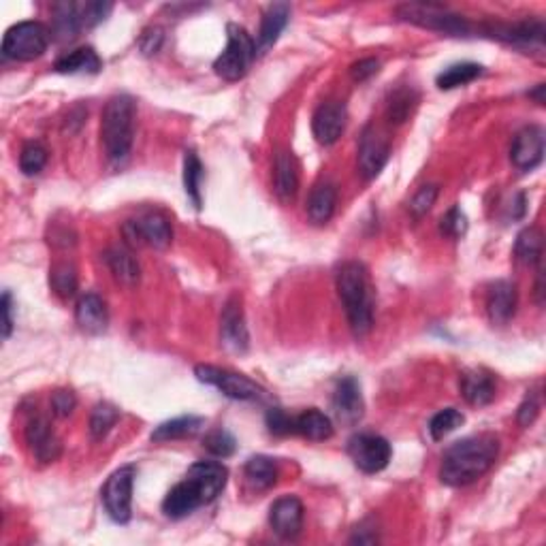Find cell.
Listing matches in <instances>:
<instances>
[{
  "mask_svg": "<svg viewBox=\"0 0 546 546\" xmlns=\"http://www.w3.org/2000/svg\"><path fill=\"white\" fill-rule=\"evenodd\" d=\"M228 470L218 461H196L184 481L178 482L163 502V512L169 519H184L196 508L211 504L227 487Z\"/></svg>",
  "mask_w": 546,
  "mask_h": 546,
  "instance_id": "6da1fadb",
  "label": "cell"
},
{
  "mask_svg": "<svg viewBox=\"0 0 546 546\" xmlns=\"http://www.w3.org/2000/svg\"><path fill=\"white\" fill-rule=\"evenodd\" d=\"M499 440L491 434L472 435L459 440L444 452L440 467V478L449 487H465L485 476L496 464Z\"/></svg>",
  "mask_w": 546,
  "mask_h": 546,
  "instance_id": "7a4b0ae2",
  "label": "cell"
},
{
  "mask_svg": "<svg viewBox=\"0 0 546 546\" xmlns=\"http://www.w3.org/2000/svg\"><path fill=\"white\" fill-rule=\"evenodd\" d=\"M335 284L352 333L357 337L367 335L373 325V299L365 265L357 261L344 263L337 269Z\"/></svg>",
  "mask_w": 546,
  "mask_h": 546,
  "instance_id": "3957f363",
  "label": "cell"
},
{
  "mask_svg": "<svg viewBox=\"0 0 546 546\" xmlns=\"http://www.w3.org/2000/svg\"><path fill=\"white\" fill-rule=\"evenodd\" d=\"M135 116L137 105L128 95L109 98L101 118V139L109 165L119 166L128 160L135 139Z\"/></svg>",
  "mask_w": 546,
  "mask_h": 546,
  "instance_id": "277c9868",
  "label": "cell"
},
{
  "mask_svg": "<svg viewBox=\"0 0 546 546\" xmlns=\"http://www.w3.org/2000/svg\"><path fill=\"white\" fill-rule=\"evenodd\" d=\"M228 43L227 50L218 56L214 62V71L218 77L227 81H239L246 75L254 58H257V41L248 35L246 28L237 24L227 26Z\"/></svg>",
  "mask_w": 546,
  "mask_h": 546,
  "instance_id": "5b68a950",
  "label": "cell"
},
{
  "mask_svg": "<svg viewBox=\"0 0 546 546\" xmlns=\"http://www.w3.org/2000/svg\"><path fill=\"white\" fill-rule=\"evenodd\" d=\"M397 18L402 22H410L420 28L435 30L450 36H467L472 33V24L461 15L449 12L440 4H425V3H405L397 7Z\"/></svg>",
  "mask_w": 546,
  "mask_h": 546,
  "instance_id": "8992f818",
  "label": "cell"
},
{
  "mask_svg": "<svg viewBox=\"0 0 546 546\" xmlns=\"http://www.w3.org/2000/svg\"><path fill=\"white\" fill-rule=\"evenodd\" d=\"M50 30L41 22H19L7 30L3 39V56L7 60L30 62L48 51Z\"/></svg>",
  "mask_w": 546,
  "mask_h": 546,
  "instance_id": "52a82bcc",
  "label": "cell"
},
{
  "mask_svg": "<svg viewBox=\"0 0 546 546\" xmlns=\"http://www.w3.org/2000/svg\"><path fill=\"white\" fill-rule=\"evenodd\" d=\"M195 376L199 382L216 387L222 395H227L228 399H235V402H261V399H265V388L258 387L254 381H250V378L242 376V373L228 372V369L196 365Z\"/></svg>",
  "mask_w": 546,
  "mask_h": 546,
  "instance_id": "ba28073f",
  "label": "cell"
},
{
  "mask_svg": "<svg viewBox=\"0 0 546 546\" xmlns=\"http://www.w3.org/2000/svg\"><path fill=\"white\" fill-rule=\"evenodd\" d=\"M137 470L135 465H124L107 478L103 487V504L113 521L124 525L133 517V485Z\"/></svg>",
  "mask_w": 546,
  "mask_h": 546,
  "instance_id": "9c48e42d",
  "label": "cell"
},
{
  "mask_svg": "<svg viewBox=\"0 0 546 546\" xmlns=\"http://www.w3.org/2000/svg\"><path fill=\"white\" fill-rule=\"evenodd\" d=\"M348 455L355 461L358 470L365 472V474H376V472H382L388 465L393 449L382 435L358 434L348 442Z\"/></svg>",
  "mask_w": 546,
  "mask_h": 546,
  "instance_id": "30bf717a",
  "label": "cell"
},
{
  "mask_svg": "<svg viewBox=\"0 0 546 546\" xmlns=\"http://www.w3.org/2000/svg\"><path fill=\"white\" fill-rule=\"evenodd\" d=\"M487 33L493 39L514 45L519 50L544 51V22L542 19H525L519 24H491L487 26Z\"/></svg>",
  "mask_w": 546,
  "mask_h": 546,
  "instance_id": "8fae6325",
  "label": "cell"
},
{
  "mask_svg": "<svg viewBox=\"0 0 546 546\" xmlns=\"http://www.w3.org/2000/svg\"><path fill=\"white\" fill-rule=\"evenodd\" d=\"M128 239L137 243H148L156 250H165L171 243V225L160 211H145L137 220H128L124 227Z\"/></svg>",
  "mask_w": 546,
  "mask_h": 546,
  "instance_id": "7c38bea8",
  "label": "cell"
},
{
  "mask_svg": "<svg viewBox=\"0 0 546 546\" xmlns=\"http://www.w3.org/2000/svg\"><path fill=\"white\" fill-rule=\"evenodd\" d=\"M348 112L346 105L340 101L322 103V105L314 112L311 118V131H314L316 142L320 145H333L342 137L346 128Z\"/></svg>",
  "mask_w": 546,
  "mask_h": 546,
  "instance_id": "4fadbf2b",
  "label": "cell"
},
{
  "mask_svg": "<svg viewBox=\"0 0 546 546\" xmlns=\"http://www.w3.org/2000/svg\"><path fill=\"white\" fill-rule=\"evenodd\" d=\"M388 154H391V145L382 137L376 128L367 127L363 131L361 145H358V166L365 180H373L381 175V171L387 165Z\"/></svg>",
  "mask_w": 546,
  "mask_h": 546,
  "instance_id": "5bb4252c",
  "label": "cell"
},
{
  "mask_svg": "<svg viewBox=\"0 0 546 546\" xmlns=\"http://www.w3.org/2000/svg\"><path fill=\"white\" fill-rule=\"evenodd\" d=\"M544 158V131L540 127H525L512 142L511 160L519 171H534Z\"/></svg>",
  "mask_w": 546,
  "mask_h": 546,
  "instance_id": "9a60e30c",
  "label": "cell"
},
{
  "mask_svg": "<svg viewBox=\"0 0 546 546\" xmlns=\"http://www.w3.org/2000/svg\"><path fill=\"white\" fill-rule=\"evenodd\" d=\"M269 525L280 538H297L301 527H304V504L293 496L275 499L273 506L269 508Z\"/></svg>",
  "mask_w": 546,
  "mask_h": 546,
  "instance_id": "2e32d148",
  "label": "cell"
},
{
  "mask_svg": "<svg viewBox=\"0 0 546 546\" xmlns=\"http://www.w3.org/2000/svg\"><path fill=\"white\" fill-rule=\"evenodd\" d=\"M26 442H28L35 459L41 461V464H51V461L58 459L62 452L60 440L56 438L50 420L43 419V416H35V419L28 420V427H26Z\"/></svg>",
  "mask_w": 546,
  "mask_h": 546,
  "instance_id": "e0dca14e",
  "label": "cell"
},
{
  "mask_svg": "<svg viewBox=\"0 0 546 546\" xmlns=\"http://www.w3.org/2000/svg\"><path fill=\"white\" fill-rule=\"evenodd\" d=\"M333 410H335L337 419L346 425H355L361 420L365 404H363L361 387L352 376L342 378L337 382L335 393H333Z\"/></svg>",
  "mask_w": 546,
  "mask_h": 546,
  "instance_id": "ac0fdd59",
  "label": "cell"
},
{
  "mask_svg": "<svg viewBox=\"0 0 546 546\" xmlns=\"http://www.w3.org/2000/svg\"><path fill=\"white\" fill-rule=\"evenodd\" d=\"M517 311V286L506 280H499L488 288L487 314L493 325H506Z\"/></svg>",
  "mask_w": 546,
  "mask_h": 546,
  "instance_id": "d6986e66",
  "label": "cell"
},
{
  "mask_svg": "<svg viewBox=\"0 0 546 546\" xmlns=\"http://www.w3.org/2000/svg\"><path fill=\"white\" fill-rule=\"evenodd\" d=\"M75 320L77 325L81 327V331L90 333V335H101V333H105L109 325L105 301L95 293L81 295L75 308Z\"/></svg>",
  "mask_w": 546,
  "mask_h": 546,
  "instance_id": "ffe728a7",
  "label": "cell"
},
{
  "mask_svg": "<svg viewBox=\"0 0 546 546\" xmlns=\"http://www.w3.org/2000/svg\"><path fill=\"white\" fill-rule=\"evenodd\" d=\"M220 331H222V344L233 352H246L248 350V327L243 320L242 305L235 299H231L227 304L225 311H222L220 320Z\"/></svg>",
  "mask_w": 546,
  "mask_h": 546,
  "instance_id": "44dd1931",
  "label": "cell"
},
{
  "mask_svg": "<svg viewBox=\"0 0 546 546\" xmlns=\"http://www.w3.org/2000/svg\"><path fill=\"white\" fill-rule=\"evenodd\" d=\"M290 19V7L286 3H275L267 9L263 15L261 30L257 36V54L263 56L273 48L275 41L280 39V35L284 33V28L288 26Z\"/></svg>",
  "mask_w": 546,
  "mask_h": 546,
  "instance_id": "7402d4cb",
  "label": "cell"
},
{
  "mask_svg": "<svg viewBox=\"0 0 546 546\" xmlns=\"http://www.w3.org/2000/svg\"><path fill=\"white\" fill-rule=\"evenodd\" d=\"M461 395L470 405L482 408L496 399V381L491 373L482 372V369H472L461 376Z\"/></svg>",
  "mask_w": 546,
  "mask_h": 546,
  "instance_id": "603a6c76",
  "label": "cell"
},
{
  "mask_svg": "<svg viewBox=\"0 0 546 546\" xmlns=\"http://www.w3.org/2000/svg\"><path fill=\"white\" fill-rule=\"evenodd\" d=\"M105 263H107L109 272L113 273V278H116L119 284L128 286V288H131V286H137L139 280H142V269H139V263L135 261L133 254L127 252L124 248L107 250Z\"/></svg>",
  "mask_w": 546,
  "mask_h": 546,
  "instance_id": "cb8c5ba5",
  "label": "cell"
},
{
  "mask_svg": "<svg viewBox=\"0 0 546 546\" xmlns=\"http://www.w3.org/2000/svg\"><path fill=\"white\" fill-rule=\"evenodd\" d=\"M299 190L297 163L288 152L275 156V195L282 201H290Z\"/></svg>",
  "mask_w": 546,
  "mask_h": 546,
  "instance_id": "d4e9b609",
  "label": "cell"
},
{
  "mask_svg": "<svg viewBox=\"0 0 546 546\" xmlns=\"http://www.w3.org/2000/svg\"><path fill=\"white\" fill-rule=\"evenodd\" d=\"M54 69L62 75H77V73L96 75L103 69V60L98 58V54L92 48H80L56 62Z\"/></svg>",
  "mask_w": 546,
  "mask_h": 546,
  "instance_id": "484cf974",
  "label": "cell"
},
{
  "mask_svg": "<svg viewBox=\"0 0 546 546\" xmlns=\"http://www.w3.org/2000/svg\"><path fill=\"white\" fill-rule=\"evenodd\" d=\"M295 434L304 435L311 442H325L333 435V423L325 412L311 408L295 419Z\"/></svg>",
  "mask_w": 546,
  "mask_h": 546,
  "instance_id": "4316f807",
  "label": "cell"
},
{
  "mask_svg": "<svg viewBox=\"0 0 546 546\" xmlns=\"http://www.w3.org/2000/svg\"><path fill=\"white\" fill-rule=\"evenodd\" d=\"M337 205V190L333 184H319L308 199V216L314 225H325L331 220Z\"/></svg>",
  "mask_w": 546,
  "mask_h": 546,
  "instance_id": "83f0119b",
  "label": "cell"
},
{
  "mask_svg": "<svg viewBox=\"0 0 546 546\" xmlns=\"http://www.w3.org/2000/svg\"><path fill=\"white\" fill-rule=\"evenodd\" d=\"M205 425L201 416H180V419L166 420L152 431V442H171L188 438V435L199 434Z\"/></svg>",
  "mask_w": 546,
  "mask_h": 546,
  "instance_id": "f1b7e54d",
  "label": "cell"
},
{
  "mask_svg": "<svg viewBox=\"0 0 546 546\" xmlns=\"http://www.w3.org/2000/svg\"><path fill=\"white\" fill-rule=\"evenodd\" d=\"M243 474H246L248 485L257 491H265V488H272L278 481V465L273 464V459L269 457H252L248 459L246 467H243Z\"/></svg>",
  "mask_w": 546,
  "mask_h": 546,
  "instance_id": "f546056e",
  "label": "cell"
},
{
  "mask_svg": "<svg viewBox=\"0 0 546 546\" xmlns=\"http://www.w3.org/2000/svg\"><path fill=\"white\" fill-rule=\"evenodd\" d=\"M83 30L77 3H58L54 7V35L60 41L75 39Z\"/></svg>",
  "mask_w": 546,
  "mask_h": 546,
  "instance_id": "4dcf8cb0",
  "label": "cell"
},
{
  "mask_svg": "<svg viewBox=\"0 0 546 546\" xmlns=\"http://www.w3.org/2000/svg\"><path fill=\"white\" fill-rule=\"evenodd\" d=\"M542 233L535 227L523 228V231L519 233L517 243H514V257H517L519 263L534 267V265H538L540 258H542Z\"/></svg>",
  "mask_w": 546,
  "mask_h": 546,
  "instance_id": "1f68e13d",
  "label": "cell"
},
{
  "mask_svg": "<svg viewBox=\"0 0 546 546\" xmlns=\"http://www.w3.org/2000/svg\"><path fill=\"white\" fill-rule=\"evenodd\" d=\"M482 71L485 69L476 62H459V65H450L449 69L442 71L435 83H438L440 90H452V88L465 86V83L478 80Z\"/></svg>",
  "mask_w": 546,
  "mask_h": 546,
  "instance_id": "d6a6232c",
  "label": "cell"
},
{
  "mask_svg": "<svg viewBox=\"0 0 546 546\" xmlns=\"http://www.w3.org/2000/svg\"><path fill=\"white\" fill-rule=\"evenodd\" d=\"M203 178H205V171H203L199 156H196V152H192V150H188L184 156V188L196 210H201L203 207V196H201Z\"/></svg>",
  "mask_w": 546,
  "mask_h": 546,
  "instance_id": "836d02e7",
  "label": "cell"
},
{
  "mask_svg": "<svg viewBox=\"0 0 546 546\" xmlns=\"http://www.w3.org/2000/svg\"><path fill=\"white\" fill-rule=\"evenodd\" d=\"M50 286L62 299H71L77 293V272L71 263H58L50 272Z\"/></svg>",
  "mask_w": 546,
  "mask_h": 546,
  "instance_id": "e575fe53",
  "label": "cell"
},
{
  "mask_svg": "<svg viewBox=\"0 0 546 546\" xmlns=\"http://www.w3.org/2000/svg\"><path fill=\"white\" fill-rule=\"evenodd\" d=\"M119 419V410L116 408V405L103 402V404H96L95 410H92L90 414V434L95 440H103L105 435L112 431L113 425L118 423Z\"/></svg>",
  "mask_w": 546,
  "mask_h": 546,
  "instance_id": "d590c367",
  "label": "cell"
},
{
  "mask_svg": "<svg viewBox=\"0 0 546 546\" xmlns=\"http://www.w3.org/2000/svg\"><path fill=\"white\" fill-rule=\"evenodd\" d=\"M464 423H465V416L461 414L459 410L446 408L431 419L429 434L435 442H440V440H444L446 435H450L455 429H459Z\"/></svg>",
  "mask_w": 546,
  "mask_h": 546,
  "instance_id": "8d00e7d4",
  "label": "cell"
},
{
  "mask_svg": "<svg viewBox=\"0 0 546 546\" xmlns=\"http://www.w3.org/2000/svg\"><path fill=\"white\" fill-rule=\"evenodd\" d=\"M416 101H419V96H416L412 88H404V90L395 92L387 109L388 119L395 124L405 122V119L410 118V113H412V109L416 107Z\"/></svg>",
  "mask_w": 546,
  "mask_h": 546,
  "instance_id": "74e56055",
  "label": "cell"
},
{
  "mask_svg": "<svg viewBox=\"0 0 546 546\" xmlns=\"http://www.w3.org/2000/svg\"><path fill=\"white\" fill-rule=\"evenodd\" d=\"M45 165H48V150H45L43 145H24L22 154H19V169H22L24 175H39Z\"/></svg>",
  "mask_w": 546,
  "mask_h": 546,
  "instance_id": "f35d334b",
  "label": "cell"
},
{
  "mask_svg": "<svg viewBox=\"0 0 546 546\" xmlns=\"http://www.w3.org/2000/svg\"><path fill=\"white\" fill-rule=\"evenodd\" d=\"M205 449L210 450L214 457L227 459V457H231L233 452H235L237 442L231 434H228V431L216 429V431H210V434L205 435Z\"/></svg>",
  "mask_w": 546,
  "mask_h": 546,
  "instance_id": "ab89813d",
  "label": "cell"
},
{
  "mask_svg": "<svg viewBox=\"0 0 546 546\" xmlns=\"http://www.w3.org/2000/svg\"><path fill=\"white\" fill-rule=\"evenodd\" d=\"M77 9H80L83 28H95L112 13L113 7L109 3H77Z\"/></svg>",
  "mask_w": 546,
  "mask_h": 546,
  "instance_id": "60d3db41",
  "label": "cell"
},
{
  "mask_svg": "<svg viewBox=\"0 0 546 546\" xmlns=\"http://www.w3.org/2000/svg\"><path fill=\"white\" fill-rule=\"evenodd\" d=\"M440 231L444 233V235L449 237H464L465 231H467V218L464 211H461V207H450L449 211H446V216L442 218L440 222Z\"/></svg>",
  "mask_w": 546,
  "mask_h": 546,
  "instance_id": "b9f144b4",
  "label": "cell"
},
{
  "mask_svg": "<svg viewBox=\"0 0 546 546\" xmlns=\"http://www.w3.org/2000/svg\"><path fill=\"white\" fill-rule=\"evenodd\" d=\"M440 188L435 184H427L423 186L419 192L414 195V199L410 201V211H412L414 218H423L427 211L434 207L435 199H438Z\"/></svg>",
  "mask_w": 546,
  "mask_h": 546,
  "instance_id": "7bdbcfd3",
  "label": "cell"
},
{
  "mask_svg": "<svg viewBox=\"0 0 546 546\" xmlns=\"http://www.w3.org/2000/svg\"><path fill=\"white\" fill-rule=\"evenodd\" d=\"M267 427L273 435H288L295 434V419H290L284 410L272 408L267 412Z\"/></svg>",
  "mask_w": 546,
  "mask_h": 546,
  "instance_id": "ee69618b",
  "label": "cell"
},
{
  "mask_svg": "<svg viewBox=\"0 0 546 546\" xmlns=\"http://www.w3.org/2000/svg\"><path fill=\"white\" fill-rule=\"evenodd\" d=\"M163 41H165L163 28L152 26V28L143 30L142 39H139V48H142L145 56H154V54H158L160 48H163Z\"/></svg>",
  "mask_w": 546,
  "mask_h": 546,
  "instance_id": "f6af8a7d",
  "label": "cell"
},
{
  "mask_svg": "<svg viewBox=\"0 0 546 546\" xmlns=\"http://www.w3.org/2000/svg\"><path fill=\"white\" fill-rule=\"evenodd\" d=\"M538 412H540L538 395L527 393V397H525L523 404L519 405V412H517L519 425H521V427H529V425H534V420L538 419Z\"/></svg>",
  "mask_w": 546,
  "mask_h": 546,
  "instance_id": "bcb514c9",
  "label": "cell"
},
{
  "mask_svg": "<svg viewBox=\"0 0 546 546\" xmlns=\"http://www.w3.org/2000/svg\"><path fill=\"white\" fill-rule=\"evenodd\" d=\"M75 405L77 399L71 391H56L51 395V410H54V414L58 416V419H66V416L73 414Z\"/></svg>",
  "mask_w": 546,
  "mask_h": 546,
  "instance_id": "7dc6e473",
  "label": "cell"
},
{
  "mask_svg": "<svg viewBox=\"0 0 546 546\" xmlns=\"http://www.w3.org/2000/svg\"><path fill=\"white\" fill-rule=\"evenodd\" d=\"M381 69V62L376 58H365V60H358L355 65L350 66V75L355 81H365L369 77H373Z\"/></svg>",
  "mask_w": 546,
  "mask_h": 546,
  "instance_id": "c3c4849f",
  "label": "cell"
},
{
  "mask_svg": "<svg viewBox=\"0 0 546 546\" xmlns=\"http://www.w3.org/2000/svg\"><path fill=\"white\" fill-rule=\"evenodd\" d=\"M0 311H3V337L9 340L13 331V297L9 290H4L0 299Z\"/></svg>",
  "mask_w": 546,
  "mask_h": 546,
  "instance_id": "681fc988",
  "label": "cell"
},
{
  "mask_svg": "<svg viewBox=\"0 0 546 546\" xmlns=\"http://www.w3.org/2000/svg\"><path fill=\"white\" fill-rule=\"evenodd\" d=\"M529 98H535L538 105H544V83H540L534 92H529Z\"/></svg>",
  "mask_w": 546,
  "mask_h": 546,
  "instance_id": "f907efd6",
  "label": "cell"
},
{
  "mask_svg": "<svg viewBox=\"0 0 546 546\" xmlns=\"http://www.w3.org/2000/svg\"><path fill=\"white\" fill-rule=\"evenodd\" d=\"M542 295H544V290H542V273L538 275V284H535V297H538V304L542 305Z\"/></svg>",
  "mask_w": 546,
  "mask_h": 546,
  "instance_id": "816d5d0a",
  "label": "cell"
}]
</instances>
